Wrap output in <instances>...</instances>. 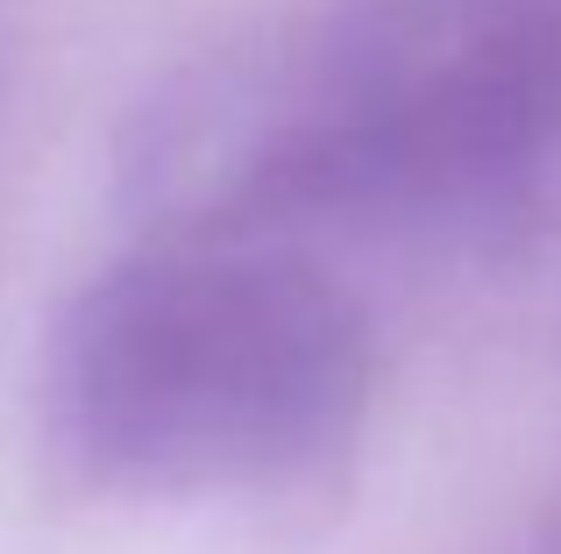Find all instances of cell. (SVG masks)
<instances>
[{
  "label": "cell",
  "instance_id": "1",
  "mask_svg": "<svg viewBox=\"0 0 561 554\" xmlns=\"http://www.w3.org/2000/svg\"><path fill=\"white\" fill-rule=\"evenodd\" d=\"M370 334L313 270L142 256L79 291L43 348L57 462L122 498H291L348 462Z\"/></svg>",
  "mask_w": 561,
  "mask_h": 554
}]
</instances>
